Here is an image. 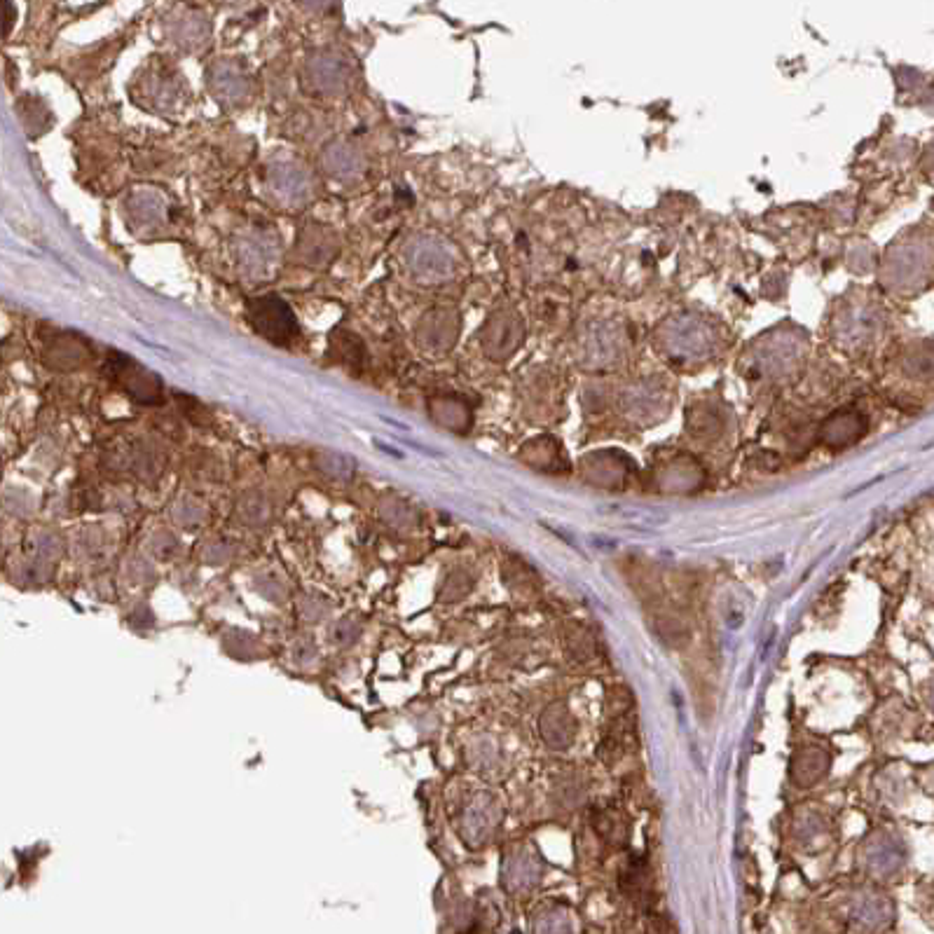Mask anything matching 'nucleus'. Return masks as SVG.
<instances>
[{"label": "nucleus", "mask_w": 934, "mask_h": 934, "mask_svg": "<svg viewBox=\"0 0 934 934\" xmlns=\"http://www.w3.org/2000/svg\"><path fill=\"white\" fill-rule=\"evenodd\" d=\"M249 319L253 328L265 340L274 342V345H286L298 333L293 312L277 295H263V298L249 300Z\"/></svg>", "instance_id": "f257e3e1"}, {"label": "nucleus", "mask_w": 934, "mask_h": 934, "mask_svg": "<svg viewBox=\"0 0 934 934\" xmlns=\"http://www.w3.org/2000/svg\"><path fill=\"white\" fill-rule=\"evenodd\" d=\"M15 24V8L8 3H0V38H5Z\"/></svg>", "instance_id": "7ed1b4c3"}, {"label": "nucleus", "mask_w": 934, "mask_h": 934, "mask_svg": "<svg viewBox=\"0 0 934 934\" xmlns=\"http://www.w3.org/2000/svg\"><path fill=\"white\" fill-rule=\"evenodd\" d=\"M108 375L141 403H157L162 398V384L150 370L141 368L139 363L125 354L113 352L108 359Z\"/></svg>", "instance_id": "f03ea898"}]
</instances>
